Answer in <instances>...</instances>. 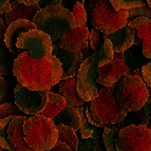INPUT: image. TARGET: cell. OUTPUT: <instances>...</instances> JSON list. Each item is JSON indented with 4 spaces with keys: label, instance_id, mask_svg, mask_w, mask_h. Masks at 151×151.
I'll return each mask as SVG.
<instances>
[{
    "label": "cell",
    "instance_id": "cell-1",
    "mask_svg": "<svg viewBox=\"0 0 151 151\" xmlns=\"http://www.w3.org/2000/svg\"><path fill=\"white\" fill-rule=\"evenodd\" d=\"M13 73L18 83L31 91H50L60 83L63 70L61 63L52 53L42 59H35L22 51L13 63Z\"/></svg>",
    "mask_w": 151,
    "mask_h": 151
},
{
    "label": "cell",
    "instance_id": "cell-2",
    "mask_svg": "<svg viewBox=\"0 0 151 151\" xmlns=\"http://www.w3.org/2000/svg\"><path fill=\"white\" fill-rule=\"evenodd\" d=\"M33 23L38 30L47 33L53 42H56L65 31L79 25L73 13L61 5L40 9L36 13Z\"/></svg>",
    "mask_w": 151,
    "mask_h": 151
},
{
    "label": "cell",
    "instance_id": "cell-3",
    "mask_svg": "<svg viewBox=\"0 0 151 151\" xmlns=\"http://www.w3.org/2000/svg\"><path fill=\"white\" fill-rule=\"evenodd\" d=\"M116 83L112 87H103L97 97L90 101L89 108L91 114L103 128L121 123L128 113L121 106L116 96Z\"/></svg>",
    "mask_w": 151,
    "mask_h": 151
},
{
    "label": "cell",
    "instance_id": "cell-4",
    "mask_svg": "<svg viewBox=\"0 0 151 151\" xmlns=\"http://www.w3.org/2000/svg\"><path fill=\"white\" fill-rule=\"evenodd\" d=\"M24 139L35 151L52 150L58 142V130L53 119L42 115L28 117L23 125Z\"/></svg>",
    "mask_w": 151,
    "mask_h": 151
},
{
    "label": "cell",
    "instance_id": "cell-5",
    "mask_svg": "<svg viewBox=\"0 0 151 151\" xmlns=\"http://www.w3.org/2000/svg\"><path fill=\"white\" fill-rule=\"evenodd\" d=\"M88 16L92 27L104 34H112L128 22V10L116 11L110 0H90Z\"/></svg>",
    "mask_w": 151,
    "mask_h": 151
},
{
    "label": "cell",
    "instance_id": "cell-6",
    "mask_svg": "<svg viewBox=\"0 0 151 151\" xmlns=\"http://www.w3.org/2000/svg\"><path fill=\"white\" fill-rule=\"evenodd\" d=\"M148 87L142 77L129 75L117 85L116 96L127 112L143 109L148 98Z\"/></svg>",
    "mask_w": 151,
    "mask_h": 151
},
{
    "label": "cell",
    "instance_id": "cell-7",
    "mask_svg": "<svg viewBox=\"0 0 151 151\" xmlns=\"http://www.w3.org/2000/svg\"><path fill=\"white\" fill-rule=\"evenodd\" d=\"M27 116H9L0 122V147L10 151H35L24 139L23 125Z\"/></svg>",
    "mask_w": 151,
    "mask_h": 151
},
{
    "label": "cell",
    "instance_id": "cell-8",
    "mask_svg": "<svg viewBox=\"0 0 151 151\" xmlns=\"http://www.w3.org/2000/svg\"><path fill=\"white\" fill-rule=\"evenodd\" d=\"M119 151H151V131L147 126H129L115 139Z\"/></svg>",
    "mask_w": 151,
    "mask_h": 151
},
{
    "label": "cell",
    "instance_id": "cell-9",
    "mask_svg": "<svg viewBox=\"0 0 151 151\" xmlns=\"http://www.w3.org/2000/svg\"><path fill=\"white\" fill-rule=\"evenodd\" d=\"M19 51H27L35 59H42L52 53L53 41L47 33L35 29L25 32L19 36L16 43Z\"/></svg>",
    "mask_w": 151,
    "mask_h": 151
},
{
    "label": "cell",
    "instance_id": "cell-10",
    "mask_svg": "<svg viewBox=\"0 0 151 151\" xmlns=\"http://www.w3.org/2000/svg\"><path fill=\"white\" fill-rule=\"evenodd\" d=\"M15 105L29 115H39L49 101V91H31L22 85H16L14 90Z\"/></svg>",
    "mask_w": 151,
    "mask_h": 151
},
{
    "label": "cell",
    "instance_id": "cell-11",
    "mask_svg": "<svg viewBox=\"0 0 151 151\" xmlns=\"http://www.w3.org/2000/svg\"><path fill=\"white\" fill-rule=\"evenodd\" d=\"M98 67L89 58L81 63L77 74V92L85 101H92L98 96Z\"/></svg>",
    "mask_w": 151,
    "mask_h": 151
},
{
    "label": "cell",
    "instance_id": "cell-12",
    "mask_svg": "<svg viewBox=\"0 0 151 151\" xmlns=\"http://www.w3.org/2000/svg\"><path fill=\"white\" fill-rule=\"evenodd\" d=\"M122 75H132L124 60V53H115L113 60L98 68L97 81L104 87H112L121 79Z\"/></svg>",
    "mask_w": 151,
    "mask_h": 151
},
{
    "label": "cell",
    "instance_id": "cell-13",
    "mask_svg": "<svg viewBox=\"0 0 151 151\" xmlns=\"http://www.w3.org/2000/svg\"><path fill=\"white\" fill-rule=\"evenodd\" d=\"M90 35L89 29L86 25H78L76 28L65 31L56 41V45L60 49L70 51V52H77L83 51L89 47L88 38Z\"/></svg>",
    "mask_w": 151,
    "mask_h": 151
},
{
    "label": "cell",
    "instance_id": "cell-14",
    "mask_svg": "<svg viewBox=\"0 0 151 151\" xmlns=\"http://www.w3.org/2000/svg\"><path fill=\"white\" fill-rule=\"evenodd\" d=\"M52 54L59 59L63 67V73L61 76V81L77 76L81 63H83V54L81 51L70 52V51L60 49L56 43H54L52 48Z\"/></svg>",
    "mask_w": 151,
    "mask_h": 151
},
{
    "label": "cell",
    "instance_id": "cell-15",
    "mask_svg": "<svg viewBox=\"0 0 151 151\" xmlns=\"http://www.w3.org/2000/svg\"><path fill=\"white\" fill-rule=\"evenodd\" d=\"M36 25L30 20H25V19H20V20H16L12 22L6 29L4 35V43L6 48L9 49L11 53L13 54H20V51L18 50L16 47V43L19 36L25 32H29L31 30H35Z\"/></svg>",
    "mask_w": 151,
    "mask_h": 151
},
{
    "label": "cell",
    "instance_id": "cell-16",
    "mask_svg": "<svg viewBox=\"0 0 151 151\" xmlns=\"http://www.w3.org/2000/svg\"><path fill=\"white\" fill-rule=\"evenodd\" d=\"M136 31L132 27L127 24L121 30L116 31L112 34H104L105 40L108 39L111 41L115 53H124L128 49H130L135 40Z\"/></svg>",
    "mask_w": 151,
    "mask_h": 151
},
{
    "label": "cell",
    "instance_id": "cell-17",
    "mask_svg": "<svg viewBox=\"0 0 151 151\" xmlns=\"http://www.w3.org/2000/svg\"><path fill=\"white\" fill-rule=\"evenodd\" d=\"M11 5H12L11 12L5 14V23L9 25L14 21L20 20V19H25V20H30L33 22L36 13L40 10V6L38 3L28 6L22 3H19L16 0H12Z\"/></svg>",
    "mask_w": 151,
    "mask_h": 151
},
{
    "label": "cell",
    "instance_id": "cell-18",
    "mask_svg": "<svg viewBox=\"0 0 151 151\" xmlns=\"http://www.w3.org/2000/svg\"><path fill=\"white\" fill-rule=\"evenodd\" d=\"M128 24L136 31V36L143 40L144 55L151 59V19L139 17L128 22Z\"/></svg>",
    "mask_w": 151,
    "mask_h": 151
},
{
    "label": "cell",
    "instance_id": "cell-19",
    "mask_svg": "<svg viewBox=\"0 0 151 151\" xmlns=\"http://www.w3.org/2000/svg\"><path fill=\"white\" fill-rule=\"evenodd\" d=\"M77 76H73L59 83V94L65 99L69 106L81 107L85 103L77 92Z\"/></svg>",
    "mask_w": 151,
    "mask_h": 151
},
{
    "label": "cell",
    "instance_id": "cell-20",
    "mask_svg": "<svg viewBox=\"0 0 151 151\" xmlns=\"http://www.w3.org/2000/svg\"><path fill=\"white\" fill-rule=\"evenodd\" d=\"M53 122L56 126L57 125H65V126L72 128L75 132L81 129V119L79 112L75 107L69 106V105L61 111L60 113L57 114L54 117Z\"/></svg>",
    "mask_w": 151,
    "mask_h": 151
},
{
    "label": "cell",
    "instance_id": "cell-21",
    "mask_svg": "<svg viewBox=\"0 0 151 151\" xmlns=\"http://www.w3.org/2000/svg\"><path fill=\"white\" fill-rule=\"evenodd\" d=\"M124 60L125 63L133 74V71L136 69L143 68L144 65L149 63V58H147L143 53V47L139 45H132L130 49L124 52Z\"/></svg>",
    "mask_w": 151,
    "mask_h": 151
},
{
    "label": "cell",
    "instance_id": "cell-22",
    "mask_svg": "<svg viewBox=\"0 0 151 151\" xmlns=\"http://www.w3.org/2000/svg\"><path fill=\"white\" fill-rule=\"evenodd\" d=\"M68 106V104L65 99L60 95V94H56L53 92L49 91V101L45 110L40 113V115L48 117V119H53L57 114H59L65 107Z\"/></svg>",
    "mask_w": 151,
    "mask_h": 151
},
{
    "label": "cell",
    "instance_id": "cell-23",
    "mask_svg": "<svg viewBox=\"0 0 151 151\" xmlns=\"http://www.w3.org/2000/svg\"><path fill=\"white\" fill-rule=\"evenodd\" d=\"M77 111L81 114V125L79 132H81V139H97V137H103L104 128L103 127H95L91 125L87 119L86 116V108L83 107H77Z\"/></svg>",
    "mask_w": 151,
    "mask_h": 151
},
{
    "label": "cell",
    "instance_id": "cell-24",
    "mask_svg": "<svg viewBox=\"0 0 151 151\" xmlns=\"http://www.w3.org/2000/svg\"><path fill=\"white\" fill-rule=\"evenodd\" d=\"M114 55H115V51L113 49V45L110 40L106 39L103 47L97 52H94L92 55L89 56L88 58L91 61L96 63L98 67H103L113 60Z\"/></svg>",
    "mask_w": 151,
    "mask_h": 151
},
{
    "label": "cell",
    "instance_id": "cell-25",
    "mask_svg": "<svg viewBox=\"0 0 151 151\" xmlns=\"http://www.w3.org/2000/svg\"><path fill=\"white\" fill-rule=\"evenodd\" d=\"M149 123V115L145 113L144 109L137 111L128 112L126 117L121 122L116 124V126L119 130L123 128H126L129 126H147Z\"/></svg>",
    "mask_w": 151,
    "mask_h": 151
},
{
    "label": "cell",
    "instance_id": "cell-26",
    "mask_svg": "<svg viewBox=\"0 0 151 151\" xmlns=\"http://www.w3.org/2000/svg\"><path fill=\"white\" fill-rule=\"evenodd\" d=\"M57 130H58V141L63 142V143L67 144L71 148L72 151H76L78 147V141L77 136H76L75 131L72 128L65 125H57Z\"/></svg>",
    "mask_w": 151,
    "mask_h": 151
},
{
    "label": "cell",
    "instance_id": "cell-27",
    "mask_svg": "<svg viewBox=\"0 0 151 151\" xmlns=\"http://www.w3.org/2000/svg\"><path fill=\"white\" fill-rule=\"evenodd\" d=\"M106 147L103 137L97 139H81L78 143L77 151H105Z\"/></svg>",
    "mask_w": 151,
    "mask_h": 151
},
{
    "label": "cell",
    "instance_id": "cell-28",
    "mask_svg": "<svg viewBox=\"0 0 151 151\" xmlns=\"http://www.w3.org/2000/svg\"><path fill=\"white\" fill-rule=\"evenodd\" d=\"M111 4L116 11L131 10L147 4V0H110Z\"/></svg>",
    "mask_w": 151,
    "mask_h": 151
},
{
    "label": "cell",
    "instance_id": "cell-29",
    "mask_svg": "<svg viewBox=\"0 0 151 151\" xmlns=\"http://www.w3.org/2000/svg\"><path fill=\"white\" fill-rule=\"evenodd\" d=\"M22 111L12 103H5L0 106V122L9 116H22Z\"/></svg>",
    "mask_w": 151,
    "mask_h": 151
},
{
    "label": "cell",
    "instance_id": "cell-30",
    "mask_svg": "<svg viewBox=\"0 0 151 151\" xmlns=\"http://www.w3.org/2000/svg\"><path fill=\"white\" fill-rule=\"evenodd\" d=\"M89 38H90L91 49H92L94 52H97V51L104 45V43H105L104 33L101 32V31L95 29V28H93L92 30H91Z\"/></svg>",
    "mask_w": 151,
    "mask_h": 151
},
{
    "label": "cell",
    "instance_id": "cell-31",
    "mask_svg": "<svg viewBox=\"0 0 151 151\" xmlns=\"http://www.w3.org/2000/svg\"><path fill=\"white\" fill-rule=\"evenodd\" d=\"M139 17H146L151 19V9L148 4L144 5V6H139V8L128 10V22H130L133 19Z\"/></svg>",
    "mask_w": 151,
    "mask_h": 151
},
{
    "label": "cell",
    "instance_id": "cell-32",
    "mask_svg": "<svg viewBox=\"0 0 151 151\" xmlns=\"http://www.w3.org/2000/svg\"><path fill=\"white\" fill-rule=\"evenodd\" d=\"M11 60L4 48H0V76H6L10 73Z\"/></svg>",
    "mask_w": 151,
    "mask_h": 151
},
{
    "label": "cell",
    "instance_id": "cell-33",
    "mask_svg": "<svg viewBox=\"0 0 151 151\" xmlns=\"http://www.w3.org/2000/svg\"><path fill=\"white\" fill-rule=\"evenodd\" d=\"M72 13L74 14L76 18H77L78 23L79 25H85L87 22V19H88V16H87V12L83 8V4L81 2H76L74 5V9L72 11Z\"/></svg>",
    "mask_w": 151,
    "mask_h": 151
},
{
    "label": "cell",
    "instance_id": "cell-34",
    "mask_svg": "<svg viewBox=\"0 0 151 151\" xmlns=\"http://www.w3.org/2000/svg\"><path fill=\"white\" fill-rule=\"evenodd\" d=\"M142 72H143V79L146 83L147 87L151 89V60L147 63L146 65H143L142 68Z\"/></svg>",
    "mask_w": 151,
    "mask_h": 151
},
{
    "label": "cell",
    "instance_id": "cell-35",
    "mask_svg": "<svg viewBox=\"0 0 151 151\" xmlns=\"http://www.w3.org/2000/svg\"><path fill=\"white\" fill-rule=\"evenodd\" d=\"M8 89H9V83L5 81L2 76H0V106L5 99L6 95H8Z\"/></svg>",
    "mask_w": 151,
    "mask_h": 151
},
{
    "label": "cell",
    "instance_id": "cell-36",
    "mask_svg": "<svg viewBox=\"0 0 151 151\" xmlns=\"http://www.w3.org/2000/svg\"><path fill=\"white\" fill-rule=\"evenodd\" d=\"M63 0H40L38 4L40 6V9L48 8V6H57V5H61Z\"/></svg>",
    "mask_w": 151,
    "mask_h": 151
},
{
    "label": "cell",
    "instance_id": "cell-37",
    "mask_svg": "<svg viewBox=\"0 0 151 151\" xmlns=\"http://www.w3.org/2000/svg\"><path fill=\"white\" fill-rule=\"evenodd\" d=\"M76 2H81V3H85V0H63L61 2V6L67 10H69L70 12H72L74 9V5H75Z\"/></svg>",
    "mask_w": 151,
    "mask_h": 151
},
{
    "label": "cell",
    "instance_id": "cell-38",
    "mask_svg": "<svg viewBox=\"0 0 151 151\" xmlns=\"http://www.w3.org/2000/svg\"><path fill=\"white\" fill-rule=\"evenodd\" d=\"M12 5H11V0H0V15L1 14H6L11 12Z\"/></svg>",
    "mask_w": 151,
    "mask_h": 151
},
{
    "label": "cell",
    "instance_id": "cell-39",
    "mask_svg": "<svg viewBox=\"0 0 151 151\" xmlns=\"http://www.w3.org/2000/svg\"><path fill=\"white\" fill-rule=\"evenodd\" d=\"M52 150L53 151H72L67 144L63 143V142H60V141H58L57 143H56V145L54 146V148L52 149Z\"/></svg>",
    "mask_w": 151,
    "mask_h": 151
},
{
    "label": "cell",
    "instance_id": "cell-40",
    "mask_svg": "<svg viewBox=\"0 0 151 151\" xmlns=\"http://www.w3.org/2000/svg\"><path fill=\"white\" fill-rule=\"evenodd\" d=\"M144 111L146 114H151V89L148 90V98H147V101L145 104V106L143 107Z\"/></svg>",
    "mask_w": 151,
    "mask_h": 151
},
{
    "label": "cell",
    "instance_id": "cell-41",
    "mask_svg": "<svg viewBox=\"0 0 151 151\" xmlns=\"http://www.w3.org/2000/svg\"><path fill=\"white\" fill-rule=\"evenodd\" d=\"M6 23H4V21L2 20V18L0 17V38L4 37L5 32H6Z\"/></svg>",
    "mask_w": 151,
    "mask_h": 151
},
{
    "label": "cell",
    "instance_id": "cell-42",
    "mask_svg": "<svg viewBox=\"0 0 151 151\" xmlns=\"http://www.w3.org/2000/svg\"><path fill=\"white\" fill-rule=\"evenodd\" d=\"M16 1H18L19 3H22V4H24V5H28V6H30V5H33V4H36V3H38L40 0H16Z\"/></svg>",
    "mask_w": 151,
    "mask_h": 151
},
{
    "label": "cell",
    "instance_id": "cell-43",
    "mask_svg": "<svg viewBox=\"0 0 151 151\" xmlns=\"http://www.w3.org/2000/svg\"><path fill=\"white\" fill-rule=\"evenodd\" d=\"M132 75L139 76V77H142V78H143V72H142V68L134 70V71H133V74H132Z\"/></svg>",
    "mask_w": 151,
    "mask_h": 151
},
{
    "label": "cell",
    "instance_id": "cell-44",
    "mask_svg": "<svg viewBox=\"0 0 151 151\" xmlns=\"http://www.w3.org/2000/svg\"><path fill=\"white\" fill-rule=\"evenodd\" d=\"M147 127H148L149 130L151 131V114H149V123H148V125H147Z\"/></svg>",
    "mask_w": 151,
    "mask_h": 151
},
{
    "label": "cell",
    "instance_id": "cell-45",
    "mask_svg": "<svg viewBox=\"0 0 151 151\" xmlns=\"http://www.w3.org/2000/svg\"><path fill=\"white\" fill-rule=\"evenodd\" d=\"M3 45H5V43L2 40H0V48H3Z\"/></svg>",
    "mask_w": 151,
    "mask_h": 151
},
{
    "label": "cell",
    "instance_id": "cell-46",
    "mask_svg": "<svg viewBox=\"0 0 151 151\" xmlns=\"http://www.w3.org/2000/svg\"><path fill=\"white\" fill-rule=\"evenodd\" d=\"M147 4L150 6V9H151V0H147Z\"/></svg>",
    "mask_w": 151,
    "mask_h": 151
},
{
    "label": "cell",
    "instance_id": "cell-47",
    "mask_svg": "<svg viewBox=\"0 0 151 151\" xmlns=\"http://www.w3.org/2000/svg\"><path fill=\"white\" fill-rule=\"evenodd\" d=\"M0 151H4V150H3V148H1V147H0Z\"/></svg>",
    "mask_w": 151,
    "mask_h": 151
},
{
    "label": "cell",
    "instance_id": "cell-48",
    "mask_svg": "<svg viewBox=\"0 0 151 151\" xmlns=\"http://www.w3.org/2000/svg\"><path fill=\"white\" fill-rule=\"evenodd\" d=\"M45 151H53V150H45Z\"/></svg>",
    "mask_w": 151,
    "mask_h": 151
},
{
    "label": "cell",
    "instance_id": "cell-49",
    "mask_svg": "<svg viewBox=\"0 0 151 151\" xmlns=\"http://www.w3.org/2000/svg\"><path fill=\"white\" fill-rule=\"evenodd\" d=\"M76 151H77V150H76Z\"/></svg>",
    "mask_w": 151,
    "mask_h": 151
}]
</instances>
